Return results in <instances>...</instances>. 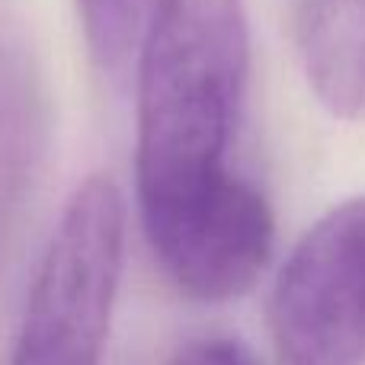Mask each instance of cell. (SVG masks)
<instances>
[{"mask_svg": "<svg viewBox=\"0 0 365 365\" xmlns=\"http://www.w3.org/2000/svg\"><path fill=\"white\" fill-rule=\"evenodd\" d=\"M135 74V186L148 244L186 295H244L276 237L266 195L231 167L250 81L244 0H158Z\"/></svg>", "mask_w": 365, "mask_h": 365, "instance_id": "obj_1", "label": "cell"}, {"mask_svg": "<svg viewBox=\"0 0 365 365\" xmlns=\"http://www.w3.org/2000/svg\"><path fill=\"white\" fill-rule=\"evenodd\" d=\"M125 205L113 180L74 189L42 253L10 365H100L122 279Z\"/></svg>", "mask_w": 365, "mask_h": 365, "instance_id": "obj_2", "label": "cell"}, {"mask_svg": "<svg viewBox=\"0 0 365 365\" xmlns=\"http://www.w3.org/2000/svg\"><path fill=\"white\" fill-rule=\"evenodd\" d=\"M269 330L282 365H365V195L295 244L272 285Z\"/></svg>", "mask_w": 365, "mask_h": 365, "instance_id": "obj_3", "label": "cell"}, {"mask_svg": "<svg viewBox=\"0 0 365 365\" xmlns=\"http://www.w3.org/2000/svg\"><path fill=\"white\" fill-rule=\"evenodd\" d=\"M302 61L327 113L365 119V0H302Z\"/></svg>", "mask_w": 365, "mask_h": 365, "instance_id": "obj_4", "label": "cell"}, {"mask_svg": "<svg viewBox=\"0 0 365 365\" xmlns=\"http://www.w3.org/2000/svg\"><path fill=\"white\" fill-rule=\"evenodd\" d=\"M38 145V100L26 61L0 51V240L26 189Z\"/></svg>", "mask_w": 365, "mask_h": 365, "instance_id": "obj_5", "label": "cell"}, {"mask_svg": "<svg viewBox=\"0 0 365 365\" xmlns=\"http://www.w3.org/2000/svg\"><path fill=\"white\" fill-rule=\"evenodd\" d=\"M83 38L106 74H125L138 58L141 38L158 0H74Z\"/></svg>", "mask_w": 365, "mask_h": 365, "instance_id": "obj_6", "label": "cell"}, {"mask_svg": "<svg viewBox=\"0 0 365 365\" xmlns=\"http://www.w3.org/2000/svg\"><path fill=\"white\" fill-rule=\"evenodd\" d=\"M173 365H259L253 353L237 340H225V336H205V340H192L177 353Z\"/></svg>", "mask_w": 365, "mask_h": 365, "instance_id": "obj_7", "label": "cell"}]
</instances>
